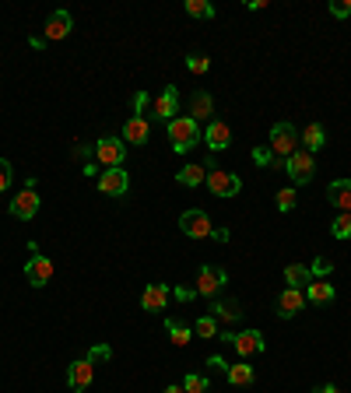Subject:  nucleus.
Segmentation results:
<instances>
[{"instance_id":"f257e3e1","label":"nucleus","mask_w":351,"mask_h":393,"mask_svg":"<svg viewBox=\"0 0 351 393\" xmlns=\"http://www.w3.org/2000/svg\"><path fill=\"white\" fill-rule=\"evenodd\" d=\"M169 141H172V151L176 155H186V151H193L200 141H204V134H200V123L193 116H176V119H169Z\"/></svg>"},{"instance_id":"f03ea898","label":"nucleus","mask_w":351,"mask_h":393,"mask_svg":"<svg viewBox=\"0 0 351 393\" xmlns=\"http://www.w3.org/2000/svg\"><path fill=\"white\" fill-rule=\"evenodd\" d=\"M208 190L215 193V197H236L239 190H243V179L236 176V172H228V169H218L215 162H208Z\"/></svg>"},{"instance_id":"7ed1b4c3","label":"nucleus","mask_w":351,"mask_h":393,"mask_svg":"<svg viewBox=\"0 0 351 393\" xmlns=\"http://www.w3.org/2000/svg\"><path fill=\"white\" fill-rule=\"evenodd\" d=\"M271 151H274V158H291L299 151V130L288 123H274V130H271V144H267Z\"/></svg>"},{"instance_id":"20e7f679","label":"nucleus","mask_w":351,"mask_h":393,"mask_svg":"<svg viewBox=\"0 0 351 393\" xmlns=\"http://www.w3.org/2000/svg\"><path fill=\"white\" fill-rule=\"evenodd\" d=\"M95 158L102 169H123V158H127V141L123 137H102L95 144Z\"/></svg>"},{"instance_id":"39448f33","label":"nucleus","mask_w":351,"mask_h":393,"mask_svg":"<svg viewBox=\"0 0 351 393\" xmlns=\"http://www.w3.org/2000/svg\"><path fill=\"white\" fill-rule=\"evenodd\" d=\"M225 281H228V274L221 267H215V263H204L200 267V274H197V295H204V298H215L221 288H225Z\"/></svg>"},{"instance_id":"423d86ee","label":"nucleus","mask_w":351,"mask_h":393,"mask_svg":"<svg viewBox=\"0 0 351 393\" xmlns=\"http://www.w3.org/2000/svg\"><path fill=\"white\" fill-rule=\"evenodd\" d=\"M288 179H291V183H309V179H313V172H316V155H313V151H295V155H291L288 158Z\"/></svg>"},{"instance_id":"0eeeda50","label":"nucleus","mask_w":351,"mask_h":393,"mask_svg":"<svg viewBox=\"0 0 351 393\" xmlns=\"http://www.w3.org/2000/svg\"><path fill=\"white\" fill-rule=\"evenodd\" d=\"M127 190H130L127 169H102V176H99V193L102 197H123Z\"/></svg>"},{"instance_id":"6e6552de","label":"nucleus","mask_w":351,"mask_h":393,"mask_svg":"<svg viewBox=\"0 0 351 393\" xmlns=\"http://www.w3.org/2000/svg\"><path fill=\"white\" fill-rule=\"evenodd\" d=\"M180 228H183V235L186 239H208L211 235V218L208 215H204V211H183V218H180Z\"/></svg>"},{"instance_id":"1a4fd4ad","label":"nucleus","mask_w":351,"mask_h":393,"mask_svg":"<svg viewBox=\"0 0 351 393\" xmlns=\"http://www.w3.org/2000/svg\"><path fill=\"white\" fill-rule=\"evenodd\" d=\"M25 278H28V285H32V288H46L53 281V260L43 257V253H36L32 260L25 263Z\"/></svg>"},{"instance_id":"9d476101","label":"nucleus","mask_w":351,"mask_h":393,"mask_svg":"<svg viewBox=\"0 0 351 393\" xmlns=\"http://www.w3.org/2000/svg\"><path fill=\"white\" fill-rule=\"evenodd\" d=\"M232 348H236V355L250 358V355H263L267 341H263L260 330H243V334H232Z\"/></svg>"},{"instance_id":"9b49d317","label":"nucleus","mask_w":351,"mask_h":393,"mask_svg":"<svg viewBox=\"0 0 351 393\" xmlns=\"http://www.w3.org/2000/svg\"><path fill=\"white\" fill-rule=\"evenodd\" d=\"M92 376H95V361L92 358H77L67 366V386L71 390H84L92 386Z\"/></svg>"},{"instance_id":"f8f14e48","label":"nucleus","mask_w":351,"mask_h":393,"mask_svg":"<svg viewBox=\"0 0 351 393\" xmlns=\"http://www.w3.org/2000/svg\"><path fill=\"white\" fill-rule=\"evenodd\" d=\"M39 193L36 190H21L18 197H11V215L14 218H21V222H28V218H36L39 215Z\"/></svg>"},{"instance_id":"ddd939ff","label":"nucleus","mask_w":351,"mask_h":393,"mask_svg":"<svg viewBox=\"0 0 351 393\" xmlns=\"http://www.w3.org/2000/svg\"><path fill=\"white\" fill-rule=\"evenodd\" d=\"M176 109H180V92H176V84H169L165 92L152 102V116H155V119H165V123H169V119H176Z\"/></svg>"},{"instance_id":"4468645a","label":"nucleus","mask_w":351,"mask_h":393,"mask_svg":"<svg viewBox=\"0 0 351 393\" xmlns=\"http://www.w3.org/2000/svg\"><path fill=\"white\" fill-rule=\"evenodd\" d=\"M71 28H74V21H71L67 11H53V14L46 18V32H43V39H46V43L67 39V36H71Z\"/></svg>"},{"instance_id":"2eb2a0df","label":"nucleus","mask_w":351,"mask_h":393,"mask_svg":"<svg viewBox=\"0 0 351 393\" xmlns=\"http://www.w3.org/2000/svg\"><path fill=\"white\" fill-rule=\"evenodd\" d=\"M302 306H306V291H302V288H285V291L278 295V316H281V320H291Z\"/></svg>"},{"instance_id":"dca6fc26","label":"nucleus","mask_w":351,"mask_h":393,"mask_svg":"<svg viewBox=\"0 0 351 393\" xmlns=\"http://www.w3.org/2000/svg\"><path fill=\"white\" fill-rule=\"evenodd\" d=\"M327 200L337 207V215H351V179H334L327 187Z\"/></svg>"},{"instance_id":"f3484780","label":"nucleus","mask_w":351,"mask_h":393,"mask_svg":"<svg viewBox=\"0 0 351 393\" xmlns=\"http://www.w3.org/2000/svg\"><path fill=\"white\" fill-rule=\"evenodd\" d=\"M165 302H169V285L152 281L148 288H144V295H141V309H148V313H162V309H165Z\"/></svg>"},{"instance_id":"a211bd4d","label":"nucleus","mask_w":351,"mask_h":393,"mask_svg":"<svg viewBox=\"0 0 351 393\" xmlns=\"http://www.w3.org/2000/svg\"><path fill=\"white\" fill-rule=\"evenodd\" d=\"M204 144H208L211 151H221L232 144V127L225 123V119H211L208 130H204Z\"/></svg>"},{"instance_id":"6ab92c4d","label":"nucleus","mask_w":351,"mask_h":393,"mask_svg":"<svg viewBox=\"0 0 351 393\" xmlns=\"http://www.w3.org/2000/svg\"><path fill=\"white\" fill-rule=\"evenodd\" d=\"M148 137H152L148 119L134 112V116L127 119V123H123V141H127V144H148Z\"/></svg>"},{"instance_id":"aec40b11","label":"nucleus","mask_w":351,"mask_h":393,"mask_svg":"<svg viewBox=\"0 0 351 393\" xmlns=\"http://www.w3.org/2000/svg\"><path fill=\"white\" fill-rule=\"evenodd\" d=\"M334 298H337V291H334V285H330V281H324V278H313V281L306 285V302L327 306V302H334Z\"/></svg>"},{"instance_id":"412c9836","label":"nucleus","mask_w":351,"mask_h":393,"mask_svg":"<svg viewBox=\"0 0 351 393\" xmlns=\"http://www.w3.org/2000/svg\"><path fill=\"white\" fill-rule=\"evenodd\" d=\"M211 316H215V320H225V323H239V320H243V306H239L236 298H215Z\"/></svg>"},{"instance_id":"4be33fe9","label":"nucleus","mask_w":351,"mask_h":393,"mask_svg":"<svg viewBox=\"0 0 351 393\" xmlns=\"http://www.w3.org/2000/svg\"><path fill=\"white\" fill-rule=\"evenodd\" d=\"M165 330H169V337H172L176 348H186L193 341V326L183 323V320H165Z\"/></svg>"},{"instance_id":"5701e85b","label":"nucleus","mask_w":351,"mask_h":393,"mask_svg":"<svg viewBox=\"0 0 351 393\" xmlns=\"http://www.w3.org/2000/svg\"><path fill=\"white\" fill-rule=\"evenodd\" d=\"M285 281H288V288H306L313 281V270L306 263H288L285 267Z\"/></svg>"},{"instance_id":"b1692460","label":"nucleus","mask_w":351,"mask_h":393,"mask_svg":"<svg viewBox=\"0 0 351 393\" xmlns=\"http://www.w3.org/2000/svg\"><path fill=\"white\" fill-rule=\"evenodd\" d=\"M299 144H306V151H319L327 144V130L319 127V123H309L302 134H299Z\"/></svg>"},{"instance_id":"393cba45","label":"nucleus","mask_w":351,"mask_h":393,"mask_svg":"<svg viewBox=\"0 0 351 393\" xmlns=\"http://www.w3.org/2000/svg\"><path fill=\"white\" fill-rule=\"evenodd\" d=\"M208 165H183L180 172H176V179H180L183 187H200L204 179H208V172H204Z\"/></svg>"},{"instance_id":"a878e982","label":"nucleus","mask_w":351,"mask_h":393,"mask_svg":"<svg viewBox=\"0 0 351 393\" xmlns=\"http://www.w3.org/2000/svg\"><path fill=\"white\" fill-rule=\"evenodd\" d=\"M228 383L232 386H250L253 383V366H246V361H239V366H228Z\"/></svg>"},{"instance_id":"bb28decb","label":"nucleus","mask_w":351,"mask_h":393,"mask_svg":"<svg viewBox=\"0 0 351 393\" xmlns=\"http://www.w3.org/2000/svg\"><path fill=\"white\" fill-rule=\"evenodd\" d=\"M211 112H215L211 95H208V92H197V95H193V119H197V123H200V119H211Z\"/></svg>"},{"instance_id":"cd10ccee","label":"nucleus","mask_w":351,"mask_h":393,"mask_svg":"<svg viewBox=\"0 0 351 393\" xmlns=\"http://www.w3.org/2000/svg\"><path fill=\"white\" fill-rule=\"evenodd\" d=\"M186 14L190 18H215V4H208V0H186Z\"/></svg>"},{"instance_id":"c85d7f7f","label":"nucleus","mask_w":351,"mask_h":393,"mask_svg":"<svg viewBox=\"0 0 351 393\" xmlns=\"http://www.w3.org/2000/svg\"><path fill=\"white\" fill-rule=\"evenodd\" d=\"M193 334H197V337H218V320H215V316H200V320L193 323Z\"/></svg>"},{"instance_id":"c756f323","label":"nucleus","mask_w":351,"mask_h":393,"mask_svg":"<svg viewBox=\"0 0 351 393\" xmlns=\"http://www.w3.org/2000/svg\"><path fill=\"white\" fill-rule=\"evenodd\" d=\"M183 390H186V393H208V376L190 372V376L183 379Z\"/></svg>"},{"instance_id":"7c9ffc66","label":"nucleus","mask_w":351,"mask_h":393,"mask_svg":"<svg viewBox=\"0 0 351 393\" xmlns=\"http://www.w3.org/2000/svg\"><path fill=\"white\" fill-rule=\"evenodd\" d=\"M330 235L334 239H351V215H337L334 225H330Z\"/></svg>"},{"instance_id":"2f4dec72","label":"nucleus","mask_w":351,"mask_h":393,"mask_svg":"<svg viewBox=\"0 0 351 393\" xmlns=\"http://www.w3.org/2000/svg\"><path fill=\"white\" fill-rule=\"evenodd\" d=\"M186 71H190V74H208V71H211V60L200 56V53H193V56H186Z\"/></svg>"},{"instance_id":"473e14b6","label":"nucleus","mask_w":351,"mask_h":393,"mask_svg":"<svg viewBox=\"0 0 351 393\" xmlns=\"http://www.w3.org/2000/svg\"><path fill=\"white\" fill-rule=\"evenodd\" d=\"M295 204H299V193H295V190H291V187L278 193V211H285V215H288V211H291V207H295Z\"/></svg>"},{"instance_id":"72a5a7b5","label":"nucleus","mask_w":351,"mask_h":393,"mask_svg":"<svg viewBox=\"0 0 351 393\" xmlns=\"http://www.w3.org/2000/svg\"><path fill=\"white\" fill-rule=\"evenodd\" d=\"M253 162L256 165H274V151L271 147H253Z\"/></svg>"},{"instance_id":"f704fd0d","label":"nucleus","mask_w":351,"mask_h":393,"mask_svg":"<svg viewBox=\"0 0 351 393\" xmlns=\"http://www.w3.org/2000/svg\"><path fill=\"white\" fill-rule=\"evenodd\" d=\"M309 270H313V278H327L330 270H334V263H330V260H324V257H316V263H313Z\"/></svg>"},{"instance_id":"c9c22d12","label":"nucleus","mask_w":351,"mask_h":393,"mask_svg":"<svg viewBox=\"0 0 351 393\" xmlns=\"http://www.w3.org/2000/svg\"><path fill=\"white\" fill-rule=\"evenodd\" d=\"M8 187H11V162L0 158V193H8Z\"/></svg>"},{"instance_id":"e433bc0d","label":"nucleus","mask_w":351,"mask_h":393,"mask_svg":"<svg viewBox=\"0 0 351 393\" xmlns=\"http://www.w3.org/2000/svg\"><path fill=\"white\" fill-rule=\"evenodd\" d=\"M330 14H334V18H351V0H344V4H341V0H334Z\"/></svg>"},{"instance_id":"4c0bfd02","label":"nucleus","mask_w":351,"mask_h":393,"mask_svg":"<svg viewBox=\"0 0 351 393\" xmlns=\"http://www.w3.org/2000/svg\"><path fill=\"white\" fill-rule=\"evenodd\" d=\"M169 295H176L180 302H190V298L197 295V288H183V285H176V288H169Z\"/></svg>"},{"instance_id":"58836bf2","label":"nucleus","mask_w":351,"mask_h":393,"mask_svg":"<svg viewBox=\"0 0 351 393\" xmlns=\"http://www.w3.org/2000/svg\"><path fill=\"white\" fill-rule=\"evenodd\" d=\"M208 366H211V372H228V361H225L221 355H211V358H208Z\"/></svg>"},{"instance_id":"ea45409f","label":"nucleus","mask_w":351,"mask_h":393,"mask_svg":"<svg viewBox=\"0 0 351 393\" xmlns=\"http://www.w3.org/2000/svg\"><path fill=\"white\" fill-rule=\"evenodd\" d=\"M152 102H148V92H137L134 95V109H137V116H144V109H148Z\"/></svg>"},{"instance_id":"a19ab883","label":"nucleus","mask_w":351,"mask_h":393,"mask_svg":"<svg viewBox=\"0 0 351 393\" xmlns=\"http://www.w3.org/2000/svg\"><path fill=\"white\" fill-rule=\"evenodd\" d=\"M112 351L106 348V344H99V348H92V351H88V358H92V361H99V358H109Z\"/></svg>"},{"instance_id":"79ce46f5","label":"nucleus","mask_w":351,"mask_h":393,"mask_svg":"<svg viewBox=\"0 0 351 393\" xmlns=\"http://www.w3.org/2000/svg\"><path fill=\"white\" fill-rule=\"evenodd\" d=\"M211 239H215V243H228L232 232H228V228H211Z\"/></svg>"},{"instance_id":"37998d69","label":"nucleus","mask_w":351,"mask_h":393,"mask_svg":"<svg viewBox=\"0 0 351 393\" xmlns=\"http://www.w3.org/2000/svg\"><path fill=\"white\" fill-rule=\"evenodd\" d=\"M81 172H84V176H88V179H92V176H95V179H99V176H102V169H99V165H95V162H88V165H84V169H81Z\"/></svg>"},{"instance_id":"c03bdc74","label":"nucleus","mask_w":351,"mask_h":393,"mask_svg":"<svg viewBox=\"0 0 351 393\" xmlns=\"http://www.w3.org/2000/svg\"><path fill=\"white\" fill-rule=\"evenodd\" d=\"M313 393H341V390H337L334 383H327V386H319V390H313Z\"/></svg>"},{"instance_id":"a18cd8bd","label":"nucleus","mask_w":351,"mask_h":393,"mask_svg":"<svg viewBox=\"0 0 351 393\" xmlns=\"http://www.w3.org/2000/svg\"><path fill=\"white\" fill-rule=\"evenodd\" d=\"M165 393H186L183 386H165Z\"/></svg>"}]
</instances>
